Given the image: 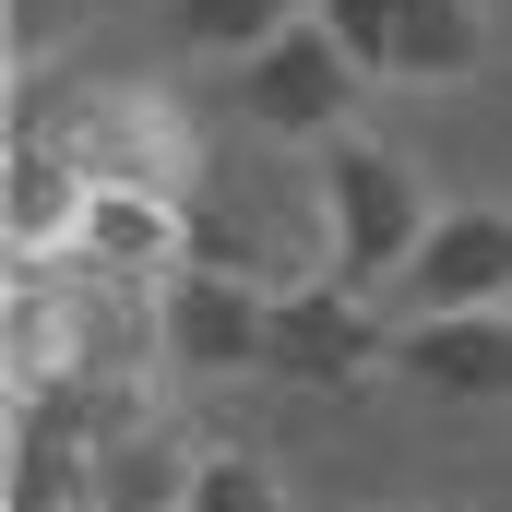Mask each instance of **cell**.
<instances>
[{
	"label": "cell",
	"mask_w": 512,
	"mask_h": 512,
	"mask_svg": "<svg viewBox=\"0 0 512 512\" xmlns=\"http://www.w3.org/2000/svg\"><path fill=\"white\" fill-rule=\"evenodd\" d=\"M12 131L60 143L96 191H167V203H191L203 167H215L203 120H191L179 96H155V84H72V96L24 84V96H12Z\"/></svg>",
	"instance_id": "1"
},
{
	"label": "cell",
	"mask_w": 512,
	"mask_h": 512,
	"mask_svg": "<svg viewBox=\"0 0 512 512\" xmlns=\"http://www.w3.org/2000/svg\"><path fill=\"white\" fill-rule=\"evenodd\" d=\"M382 358H393V334L370 322L358 286H286L274 322H262V382H286V393H358Z\"/></svg>",
	"instance_id": "4"
},
{
	"label": "cell",
	"mask_w": 512,
	"mask_h": 512,
	"mask_svg": "<svg viewBox=\"0 0 512 512\" xmlns=\"http://www.w3.org/2000/svg\"><path fill=\"white\" fill-rule=\"evenodd\" d=\"M191 512H286V477H274V453H203V477H191Z\"/></svg>",
	"instance_id": "13"
},
{
	"label": "cell",
	"mask_w": 512,
	"mask_h": 512,
	"mask_svg": "<svg viewBox=\"0 0 512 512\" xmlns=\"http://www.w3.org/2000/svg\"><path fill=\"white\" fill-rule=\"evenodd\" d=\"M262 322H274L262 286L191 262L167 286V358H179V382H262Z\"/></svg>",
	"instance_id": "5"
},
{
	"label": "cell",
	"mask_w": 512,
	"mask_h": 512,
	"mask_svg": "<svg viewBox=\"0 0 512 512\" xmlns=\"http://www.w3.org/2000/svg\"><path fill=\"white\" fill-rule=\"evenodd\" d=\"M84 203H96V179H84L60 143L12 131V191H0V239H12V262H60L72 227H84Z\"/></svg>",
	"instance_id": "10"
},
{
	"label": "cell",
	"mask_w": 512,
	"mask_h": 512,
	"mask_svg": "<svg viewBox=\"0 0 512 512\" xmlns=\"http://www.w3.org/2000/svg\"><path fill=\"white\" fill-rule=\"evenodd\" d=\"M358 60L322 36V24H286L262 60H239V84H227V108H239V131L251 143H334V131L358 120Z\"/></svg>",
	"instance_id": "3"
},
{
	"label": "cell",
	"mask_w": 512,
	"mask_h": 512,
	"mask_svg": "<svg viewBox=\"0 0 512 512\" xmlns=\"http://www.w3.org/2000/svg\"><path fill=\"white\" fill-rule=\"evenodd\" d=\"M191 477H203V453L167 405H143L96 441V512H191Z\"/></svg>",
	"instance_id": "9"
},
{
	"label": "cell",
	"mask_w": 512,
	"mask_h": 512,
	"mask_svg": "<svg viewBox=\"0 0 512 512\" xmlns=\"http://www.w3.org/2000/svg\"><path fill=\"white\" fill-rule=\"evenodd\" d=\"M417 310H512V215L501 203H465L429 227V251L405 262Z\"/></svg>",
	"instance_id": "8"
},
{
	"label": "cell",
	"mask_w": 512,
	"mask_h": 512,
	"mask_svg": "<svg viewBox=\"0 0 512 512\" xmlns=\"http://www.w3.org/2000/svg\"><path fill=\"white\" fill-rule=\"evenodd\" d=\"M393 370L453 405H501L512 393V310H417L393 334Z\"/></svg>",
	"instance_id": "6"
},
{
	"label": "cell",
	"mask_w": 512,
	"mask_h": 512,
	"mask_svg": "<svg viewBox=\"0 0 512 512\" xmlns=\"http://www.w3.org/2000/svg\"><path fill=\"white\" fill-rule=\"evenodd\" d=\"M477 60H489V0H405L393 84H465Z\"/></svg>",
	"instance_id": "11"
},
{
	"label": "cell",
	"mask_w": 512,
	"mask_h": 512,
	"mask_svg": "<svg viewBox=\"0 0 512 512\" xmlns=\"http://www.w3.org/2000/svg\"><path fill=\"white\" fill-rule=\"evenodd\" d=\"M167 12L203 60H262L286 24H310V0H167Z\"/></svg>",
	"instance_id": "12"
},
{
	"label": "cell",
	"mask_w": 512,
	"mask_h": 512,
	"mask_svg": "<svg viewBox=\"0 0 512 512\" xmlns=\"http://www.w3.org/2000/svg\"><path fill=\"white\" fill-rule=\"evenodd\" d=\"M310 24H322V36H334V48L382 84V72H393V24H405V0H310Z\"/></svg>",
	"instance_id": "14"
},
{
	"label": "cell",
	"mask_w": 512,
	"mask_h": 512,
	"mask_svg": "<svg viewBox=\"0 0 512 512\" xmlns=\"http://www.w3.org/2000/svg\"><path fill=\"white\" fill-rule=\"evenodd\" d=\"M72 262H96L120 286H179L191 274V203H167V191H96L84 227H72Z\"/></svg>",
	"instance_id": "7"
},
{
	"label": "cell",
	"mask_w": 512,
	"mask_h": 512,
	"mask_svg": "<svg viewBox=\"0 0 512 512\" xmlns=\"http://www.w3.org/2000/svg\"><path fill=\"white\" fill-rule=\"evenodd\" d=\"M322 215H334V286H382V274H405V262L429 251V191H417V167L393 155V143H370V131H334L322 143Z\"/></svg>",
	"instance_id": "2"
}]
</instances>
